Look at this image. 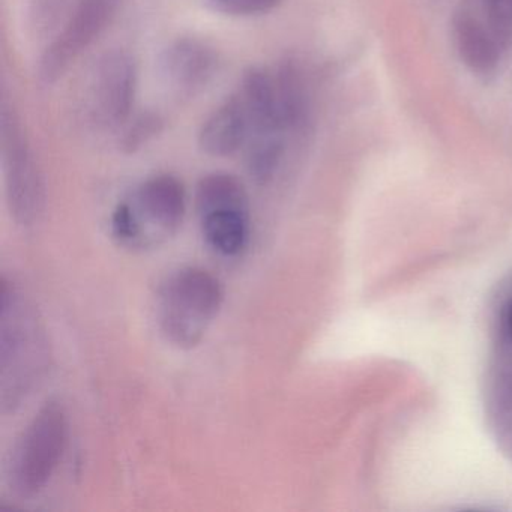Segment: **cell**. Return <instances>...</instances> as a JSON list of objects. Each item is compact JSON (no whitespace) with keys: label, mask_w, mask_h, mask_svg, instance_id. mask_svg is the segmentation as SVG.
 <instances>
[{"label":"cell","mask_w":512,"mask_h":512,"mask_svg":"<svg viewBox=\"0 0 512 512\" xmlns=\"http://www.w3.org/2000/svg\"><path fill=\"white\" fill-rule=\"evenodd\" d=\"M161 131V121L155 115H143L131 125L127 136L122 140L125 151L134 152L142 148L152 137L157 136Z\"/></svg>","instance_id":"9a60e30c"},{"label":"cell","mask_w":512,"mask_h":512,"mask_svg":"<svg viewBox=\"0 0 512 512\" xmlns=\"http://www.w3.org/2000/svg\"><path fill=\"white\" fill-rule=\"evenodd\" d=\"M116 0H82L61 34L41 56V80L53 83L64 76L77 58L100 37L112 22Z\"/></svg>","instance_id":"52a82bcc"},{"label":"cell","mask_w":512,"mask_h":512,"mask_svg":"<svg viewBox=\"0 0 512 512\" xmlns=\"http://www.w3.org/2000/svg\"><path fill=\"white\" fill-rule=\"evenodd\" d=\"M0 145L11 217L22 226H34L46 209V185L19 118L5 103L0 112Z\"/></svg>","instance_id":"8992f818"},{"label":"cell","mask_w":512,"mask_h":512,"mask_svg":"<svg viewBox=\"0 0 512 512\" xmlns=\"http://www.w3.org/2000/svg\"><path fill=\"white\" fill-rule=\"evenodd\" d=\"M160 70L170 91L179 97H191L211 82L217 70V55L202 41L182 38L164 50Z\"/></svg>","instance_id":"9c48e42d"},{"label":"cell","mask_w":512,"mask_h":512,"mask_svg":"<svg viewBox=\"0 0 512 512\" xmlns=\"http://www.w3.org/2000/svg\"><path fill=\"white\" fill-rule=\"evenodd\" d=\"M92 103L97 121L116 127L127 121L136 97V64L124 52L104 56L95 71Z\"/></svg>","instance_id":"ba28073f"},{"label":"cell","mask_w":512,"mask_h":512,"mask_svg":"<svg viewBox=\"0 0 512 512\" xmlns=\"http://www.w3.org/2000/svg\"><path fill=\"white\" fill-rule=\"evenodd\" d=\"M502 329L506 340L509 341V344H512V296L503 308Z\"/></svg>","instance_id":"2e32d148"},{"label":"cell","mask_w":512,"mask_h":512,"mask_svg":"<svg viewBox=\"0 0 512 512\" xmlns=\"http://www.w3.org/2000/svg\"><path fill=\"white\" fill-rule=\"evenodd\" d=\"M187 214L184 184L172 175L146 179L110 215L113 241L131 253H149L175 238Z\"/></svg>","instance_id":"7a4b0ae2"},{"label":"cell","mask_w":512,"mask_h":512,"mask_svg":"<svg viewBox=\"0 0 512 512\" xmlns=\"http://www.w3.org/2000/svg\"><path fill=\"white\" fill-rule=\"evenodd\" d=\"M251 124L239 95L224 101L206 119L199 134V145L211 157H229L250 139Z\"/></svg>","instance_id":"30bf717a"},{"label":"cell","mask_w":512,"mask_h":512,"mask_svg":"<svg viewBox=\"0 0 512 512\" xmlns=\"http://www.w3.org/2000/svg\"><path fill=\"white\" fill-rule=\"evenodd\" d=\"M208 2L215 10L238 17L266 14L281 4V0H208Z\"/></svg>","instance_id":"5bb4252c"},{"label":"cell","mask_w":512,"mask_h":512,"mask_svg":"<svg viewBox=\"0 0 512 512\" xmlns=\"http://www.w3.org/2000/svg\"><path fill=\"white\" fill-rule=\"evenodd\" d=\"M247 167L251 178L268 184L280 169L284 157L281 134H254L248 139Z\"/></svg>","instance_id":"7c38bea8"},{"label":"cell","mask_w":512,"mask_h":512,"mask_svg":"<svg viewBox=\"0 0 512 512\" xmlns=\"http://www.w3.org/2000/svg\"><path fill=\"white\" fill-rule=\"evenodd\" d=\"M200 232L208 247L223 257H238L250 244V199L244 184L229 173H211L197 185Z\"/></svg>","instance_id":"5b68a950"},{"label":"cell","mask_w":512,"mask_h":512,"mask_svg":"<svg viewBox=\"0 0 512 512\" xmlns=\"http://www.w3.org/2000/svg\"><path fill=\"white\" fill-rule=\"evenodd\" d=\"M70 442V418L64 404L49 400L20 433L10 461L7 481L20 499L38 496L62 463Z\"/></svg>","instance_id":"277c9868"},{"label":"cell","mask_w":512,"mask_h":512,"mask_svg":"<svg viewBox=\"0 0 512 512\" xmlns=\"http://www.w3.org/2000/svg\"><path fill=\"white\" fill-rule=\"evenodd\" d=\"M50 347L34 304L14 281L2 278L0 290V403L16 409L47 373Z\"/></svg>","instance_id":"6da1fadb"},{"label":"cell","mask_w":512,"mask_h":512,"mask_svg":"<svg viewBox=\"0 0 512 512\" xmlns=\"http://www.w3.org/2000/svg\"><path fill=\"white\" fill-rule=\"evenodd\" d=\"M224 304V287L208 269L184 266L167 275L155 296V316L167 343L182 350L199 346Z\"/></svg>","instance_id":"3957f363"},{"label":"cell","mask_w":512,"mask_h":512,"mask_svg":"<svg viewBox=\"0 0 512 512\" xmlns=\"http://www.w3.org/2000/svg\"><path fill=\"white\" fill-rule=\"evenodd\" d=\"M485 23L503 49L512 43V0H481Z\"/></svg>","instance_id":"4fadbf2b"},{"label":"cell","mask_w":512,"mask_h":512,"mask_svg":"<svg viewBox=\"0 0 512 512\" xmlns=\"http://www.w3.org/2000/svg\"><path fill=\"white\" fill-rule=\"evenodd\" d=\"M454 35L461 61L473 73L488 74L496 70L503 46L487 23L463 11L455 19Z\"/></svg>","instance_id":"8fae6325"}]
</instances>
